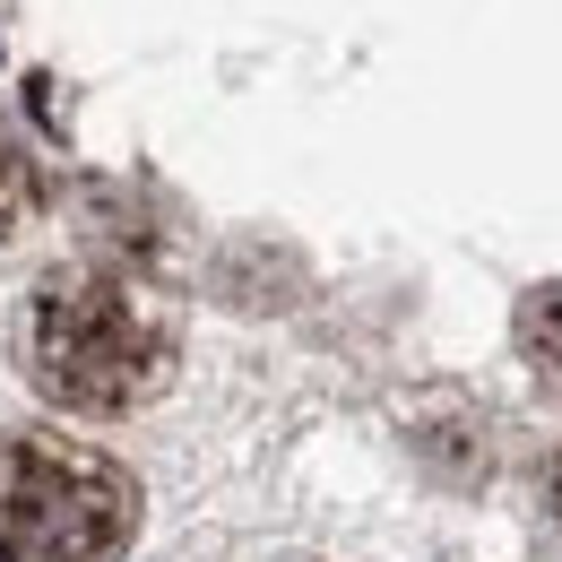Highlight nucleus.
Returning <instances> with one entry per match:
<instances>
[{
    "mask_svg": "<svg viewBox=\"0 0 562 562\" xmlns=\"http://www.w3.org/2000/svg\"><path fill=\"white\" fill-rule=\"evenodd\" d=\"M173 338L156 329L139 294L104 269H61V278L35 285V312H26V372L53 407L70 416H122L139 407L147 390L165 381Z\"/></svg>",
    "mask_w": 562,
    "mask_h": 562,
    "instance_id": "obj_1",
    "label": "nucleus"
},
{
    "mask_svg": "<svg viewBox=\"0 0 562 562\" xmlns=\"http://www.w3.org/2000/svg\"><path fill=\"white\" fill-rule=\"evenodd\" d=\"M131 476L61 432H0V562H104L131 537Z\"/></svg>",
    "mask_w": 562,
    "mask_h": 562,
    "instance_id": "obj_2",
    "label": "nucleus"
},
{
    "mask_svg": "<svg viewBox=\"0 0 562 562\" xmlns=\"http://www.w3.org/2000/svg\"><path fill=\"white\" fill-rule=\"evenodd\" d=\"M35 200H44V165H35V147L0 122V234H9V225H26Z\"/></svg>",
    "mask_w": 562,
    "mask_h": 562,
    "instance_id": "obj_3",
    "label": "nucleus"
},
{
    "mask_svg": "<svg viewBox=\"0 0 562 562\" xmlns=\"http://www.w3.org/2000/svg\"><path fill=\"white\" fill-rule=\"evenodd\" d=\"M519 347L562 372V285H537V294L519 303Z\"/></svg>",
    "mask_w": 562,
    "mask_h": 562,
    "instance_id": "obj_4",
    "label": "nucleus"
},
{
    "mask_svg": "<svg viewBox=\"0 0 562 562\" xmlns=\"http://www.w3.org/2000/svg\"><path fill=\"white\" fill-rule=\"evenodd\" d=\"M546 502H554V510H562V459H554V468H546Z\"/></svg>",
    "mask_w": 562,
    "mask_h": 562,
    "instance_id": "obj_5",
    "label": "nucleus"
}]
</instances>
